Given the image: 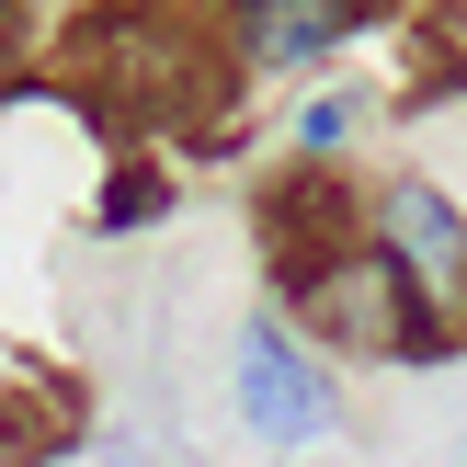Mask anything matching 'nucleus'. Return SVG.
Wrapping results in <instances>:
<instances>
[{
    "instance_id": "nucleus-1",
    "label": "nucleus",
    "mask_w": 467,
    "mask_h": 467,
    "mask_svg": "<svg viewBox=\"0 0 467 467\" xmlns=\"http://www.w3.org/2000/svg\"><path fill=\"white\" fill-rule=\"evenodd\" d=\"M308 319L342 331L354 354H422V331H433L422 285H410L388 251H342V263H319L308 274Z\"/></svg>"
},
{
    "instance_id": "nucleus-2",
    "label": "nucleus",
    "mask_w": 467,
    "mask_h": 467,
    "mask_svg": "<svg viewBox=\"0 0 467 467\" xmlns=\"http://www.w3.org/2000/svg\"><path fill=\"white\" fill-rule=\"evenodd\" d=\"M228 388H240V422L263 433V445H319V433H331V377L308 365V342H296L285 319H251L240 331Z\"/></svg>"
},
{
    "instance_id": "nucleus-3",
    "label": "nucleus",
    "mask_w": 467,
    "mask_h": 467,
    "mask_svg": "<svg viewBox=\"0 0 467 467\" xmlns=\"http://www.w3.org/2000/svg\"><path fill=\"white\" fill-rule=\"evenodd\" d=\"M354 12L365 0H240V57L274 68V80H285V68H319L354 35Z\"/></svg>"
},
{
    "instance_id": "nucleus-4",
    "label": "nucleus",
    "mask_w": 467,
    "mask_h": 467,
    "mask_svg": "<svg viewBox=\"0 0 467 467\" xmlns=\"http://www.w3.org/2000/svg\"><path fill=\"white\" fill-rule=\"evenodd\" d=\"M377 251L433 296V285H456V274H467V217L433 194V182H400V194H388V240H377Z\"/></svg>"
},
{
    "instance_id": "nucleus-5",
    "label": "nucleus",
    "mask_w": 467,
    "mask_h": 467,
    "mask_svg": "<svg viewBox=\"0 0 467 467\" xmlns=\"http://www.w3.org/2000/svg\"><path fill=\"white\" fill-rule=\"evenodd\" d=\"M445 23H456V46H467V0H445Z\"/></svg>"
},
{
    "instance_id": "nucleus-6",
    "label": "nucleus",
    "mask_w": 467,
    "mask_h": 467,
    "mask_svg": "<svg viewBox=\"0 0 467 467\" xmlns=\"http://www.w3.org/2000/svg\"><path fill=\"white\" fill-rule=\"evenodd\" d=\"M0 46H12V0H0Z\"/></svg>"
}]
</instances>
